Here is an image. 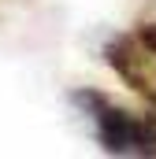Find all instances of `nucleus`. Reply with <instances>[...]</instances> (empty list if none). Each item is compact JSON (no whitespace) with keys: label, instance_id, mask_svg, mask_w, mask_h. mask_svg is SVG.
Here are the masks:
<instances>
[{"label":"nucleus","instance_id":"1","mask_svg":"<svg viewBox=\"0 0 156 159\" xmlns=\"http://www.w3.org/2000/svg\"><path fill=\"white\" fill-rule=\"evenodd\" d=\"M71 100L93 122L97 144L108 156H134V159L156 156V111L138 115V111L115 104L112 96H104L97 89H78V93H71Z\"/></svg>","mask_w":156,"mask_h":159},{"label":"nucleus","instance_id":"2","mask_svg":"<svg viewBox=\"0 0 156 159\" xmlns=\"http://www.w3.org/2000/svg\"><path fill=\"white\" fill-rule=\"evenodd\" d=\"M104 63L156 111V22H138L104 44Z\"/></svg>","mask_w":156,"mask_h":159}]
</instances>
